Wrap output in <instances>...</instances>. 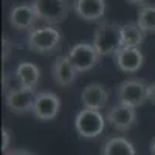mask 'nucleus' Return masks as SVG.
<instances>
[{
	"mask_svg": "<svg viewBox=\"0 0 155 155\" xmlns=\"http://www.w3.org/2000/svg\"><path fill=\"white\" fill-rule=\"evenodd\" d=\"M37 92L30 88H17L9 93H5V104L6 107L16 115H23L27 112H33L34 99Z\"/></svg>",
	"mask_w": 155,
	"mask_h": 155,
	"instance_id": "nucleus-10",
	"label": "nucleus"
},
{
	"mask_svg": "<svg viewBox=\"0 0 155 155\" xmlns=\"http://www.w3.org/2000/svg\"><path fill=\"white\" fill-rule=\"evenodd\" d=\"M8 20L11 23L12 28H16L19 31H33L36 27V22L37 14H36V9L33 8V5L30 3H22V5H16L9 9V14H8Z\"/></svg>",
	"mask_w": 155,
	"mask_h": 155,
	"instance_id": "nucleus-9",
	"label": "nucleus"
},
{
	"mask_svg": "<svg viewBox=\"0 0 155 155\" xmlns=\"http://www.w3.org/2000/svg\"><path fill=\"white\" fill-rule=\"evenodd\" d=\"M11 147V132L8 130L6 127H2V152L6 153Z\"/></svg>",
	"mask_w": 155,
	"mask_h": 155,
	"instance_id": "nucleus-19",
	"label": "nucleus"
},
{
	"mask_svg": "<svg viewBox=\"0 0 155 155\" xmlns=\"http://www.w3.org/2000/svg\"><path fill=\"white\" fill-rule=\"evenodd\" d=\"M106 116L99 110L82 109L74 116V130L82 138H98L106 129Z\"/></svg>",
	"mask_w": 155,
	"mask_h": 155,
	"instance_id": "nucleus-4",
	"label": "nucleus"
},
{
	"mask_svg": "<svg viewBox=\"0 0 155 155\" xmlns=\"http://www.w3.org/2000/svg\"><path fill=\"white\" fill-rule=\"evenodd\" d=\"M37 19L47 25L62 23L68 17V0H31Z\"/></svg>",
	"mask_w": 155,
	"mask_h": 155,
	"instance_id": "nucleus-5",
	"label": "nucleus"
},
{
	"mask_svg": "<svg viewBox=\"0 0 155 155\" xmlns=\"http://www.w3.org/2000/svg\"><path fill=\"white\" fill-rule=\"evenodd\" d=\"M67 56H68V59L71 61V64L74 65V68L78 70L79 74L93 70L101 59V56L96 51V48L93 47V44H87V42H81V44L73 45Z\"/></svg>",
	"mask_w": 155,
	"mask_h": 155,
	"instance_id": "nucleus-6",
	"label": "nucleus"
},
{
	"mask_svg": "<svg viewBox=\"0 0 155 155\" xmlns=\"http://www.w3.org/2000/svg\"><path fill=\"white\" fill-rule=\"evenodd\" d=\"M109 101V90L99 82L87 84L81 92V102L84 109L101 110Z\"/></svg>",
	"mask_w": 155,
	"mask_h": 155,
	"instance_id": "nucleus-12",
	"label": "nucleus"
},
{
	"mask_svg": "<svg viewBox=\"0 0 155 155\" xmlns=\"http://www.w3.org/2000/svg\"><path fill=\"white\" fill-rule=\"evenodd\" d=\"M92 44L99 56L115 54L120 48H123V25L110 20H101L93 33Z\"/></svg>",
	"mask_w": 155,
	"mask_h": 155,
	"instance_id": "nucleus-1",
	"label": "nucleus"
},
{
	"mask_svg": "<svg viewBox=\"0 0 155 155\" xmlns=\"http://www.w3.org/2000/svg\"><path fill=\"white\" fill-rule=\"evenodd\" d=\"M127 3H130V5H137V6H144V5H147L146 2L147 0H126Z\"/></svg>",
	"mask_w": 155,
	"mask_h": 155,
	"instance_id": "nucleus-23",
	"label": "nucleus"
},
{
	"mask_svg": "<svg viewBox=\"0 0 155 155\" xmlns=\"http://www.w3.org/2000/svg\"><path fill=\"white\" fill-rule=\"evenodd\" d=\"M106 120L112 126V129L118 132H129L137 123V110L124 104L112 106L106 112Z\"/></svg>",
	"mask_w": 155,
	"mask_h": 155,
	"instance_id": "nucleus-8",
	"label": "nucleus"
},
{
	"mask_svg": "<svg viewBox=\"0 0 155 155\" xmlns=\"http://www.w3.org/2000/svg\"><path fill=\"white\" fill-rule=\"evenodd\" d=\"M150 153L155 155V138L152 140V143H150Z\"/></svg>",
	"mask_w": 155,
	"mask_h": 155,
	"instance_id": "nucleus-24",
	"label": "nucleus"
},
{
	"mask_svg": "<svg viewBox=\"0 0 155 155\" xmlns=\"http://www.w3.org/2000/svg\"><path fill=\"white\" fill-rule=\"evenodd\" d=\"M137 23L144 33L155 34V5H144L140 6L137 14Z\"/></svg>",
	"mask_w": 155,
	"mask_h": 155,
	"instance_id": "nucleus-18",
	"label": "nucleus"
},
{
	"mask_svg": "<svg viewBox=\"0 0 155 155\" xmlns=\"http://www.w3.org/2000/svg\"><path fill=\"white\" fill-rule=\"evenodd\" d=\"M2 59L3 61H6L8 59V56H9V53H11V50H12V44H11V41L6 37V36H3L2 37Z\"/></svg>",
	"mask_w": 155,
	"mask_h": 155,
	"instance_id": "nucleus-20",
	"label": "nucleus"
},
{
	"mask_svg": "<svg viewBox=\"0 0 155 155\" xmlns=\"http://www.w3.org/2000/svg\"><path fill=\"white\" fill-rule=\"evenodd\" d=\"M62 44V34L54 27H41L28 33L27 47L30 51L37 54L56 53Z\"/></svg>",
	"mask_w": 155,
	"mask_h": 155,
	"instance_id": "nucleus-2",
	"label": "nucleus"
},
{
	"mask_svg": "<svg viewBox=\"0 0 155 155\" xmlns=\"http://www.w3.org/2000/svg\"><path fill=\"white\" fill-rule=\"evenodd\" d=\"M78 70L68 59V56H58L51 65V76L59 87H70L78 78Z\"/></svg>",
	"mask_w": 155,
	"mask_h": 155,
	"instance_id": "nucleus-14",
	"label": "nucleus"
},
{
	"mask_svg": "<svg viewBox=\"0 0 155 155\" xmlns=\"http://www.w3.org/2000/svg\"><path fill=\"white\" fill-rule=\"evenodd\" d=\"M115 64L123 73L132 74L137 73L144 64V54L140 48L123 47L113 54Z\"/></svg>",
	"mask_w": 155,
	"mask_h": 155,
	"instance_id": "nucleus-11",
	"label": "nucleus"
},
{
	"mask_svg": "<svg viewBox=\"0 0 155 155\" xmlns=\"http://www.w3.org/2000/svg\"><path fill=\"white\" fill-rule=\"evenodd\" d=\"M147 101H150L155 106V82L149 84V93H147Z\"/></svg>",
	"mask_w": 155,
	"mask_h": 155,
	"instance_id": "nucleus-22",
	"label": "nucleus"
},
{
	"mask_svg": "<svg viewBox=\"0 0 155 155\" xmlns=\"http://www.w3.org/2000/svg\"><path fill=\"white\" fill-rule=\"evenodd\" d=\"M147 93H149V84L144 79H138V78L126 79L116 87L118 102L134 109L143 106L147 101Z\"/></svg>",
	"mask_w": 155,
	"mask_h": 155,
	"instance_id": "nucleus-3",
	"label": "nucleus"
},
{
	"mask_svg": "<svg viewBox=\"0 0 155 155\" xmlns=\"http://www.w3.org/2000/svg\"><path fill=\"white\" fill-rule=\"evenodd\" d=\"M101 155H137L132 141L124 137H110L101 147Z\"/></svg>",
	"mask_w": 155,
	"mask_h": 155,
	"instance_id": "nucleus-16",
	"label": "nucleus"
},
{
	"mask_svg": "<svg viewBox=\"0 0 155 155\" xmlns=\"http://www.w3.org/2000/svg\"><path fill=\"white\" fill-rule=\"evenodd\" d=\"M144 31L140 28L137 22H127L123 25V47H134L140 48L144 42Z\"/></svg>",
	"mask_w": 155,
	"mask_h": 155,
	"instance_id": "nucleus-17",
	"label": "nucleus"
},
{
	"mask_svg": "<svg viewBox=\"0 0 155 155\" xmlns=\"http://www.w3.org/2000/svg\"><path fill=\"white\" fill-rule=\"evenodd\" d=\"M16 76L23 88L36 90L41 81V68L33 62H20L16 67Z\"/></svg>",
	"mask_w": 155,
	"mask_h": 155,
	"instance_id": "nucleus-15",
	"label": "nucleus"
},
{
	"mask_svg": "<svg viewBox=\"0 0 155 155\" xmlns=\"http://www.w3.org/2000/svg\"><path fill=\"white\" fill-rule=\"evenodd\" d=\"M106 0H74V14L85 22H101L106 14Z\"/></svg>",
	"mask_w": 155,
	"mask_h": 155,
	"instance_id": "nucleus-13",
	"label": "nucleus"
},
{
	"mask_svg": "<svg viewBox=\"0 0 155 155\" xmlns=\"http://www.w3.org/2000/svg\"><path fill=\"white\" fill-rule=\"evenodd\" d=\"M3 155H34V153L27 150V149H11V150H8Z\"/></svg>",
	"mask_w": 155,
	"mask_h": 155,
	"instance_id": "nucleus-21",
	"label": "nucleus"
},
{
	"mask_svg": "<svg viewBox=\"0 0 155 155\" xmlns=\"http://www.w3.org/2000/svg\"><path fill=\"white\" fill-rule=\"evenodd\" d=\"M61 110V99L53 92H37L34 106H33V115L41 121H51L54 120Z\"/></svg>",
	"mask_w": 155,
	"mask_h": 155,
	"instance_id": "nucleus-7",
	"label": "nucleus"
}]
</instances>
